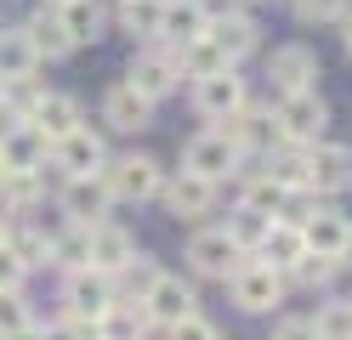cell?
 <instances>
[{
  "label": "cell",
  "instance_id": "obj_1",
  "mask_svg": "<svg viewBox=\"0 0 352 340\" xmlns=\"http://www.w3.org/2000/svg\"><path fill=\"white\" fill-rule=\"evenodd\" d=\"M222 289H228V301L245 312V317H273V312L290 306V284H284V272L267 267L261 256H245V261H239V272H233Z\"/></svg>",
  "mask_w": 352,
  "mask_h": 340
},
{
  "label": "cell",
  "instance_id": "obj_2",
  "mask_svg": "<svg viewBox=\"0 0 352 340\" xmlns=\"http://www.w3.org/2000/svg\"><path fill=\"white\" fill-rule=\"evenodd\" d=\"M102 181L114 193V204H153L165 188V165L148 148H114L102 165Z\"/></svg>",
  "mask_w": 352,
  "mask_h": 340
},
{
  "label": "cell",
  "instance_id": "obj_3",
  "mask_svg": "<svg viewBox=\"0 0 352 340\" xmlns=\"http://www.w3.org/2000/svg\"><path fill=\"white\" fill-rule=\"evenodd\" d=\"M137 97H148L153 108H165L170 97H182V68H176V52L160 40H148V45H131V63H125V74H120Z\"/></svg>",
  "mask_w": 352,
  "mask_h": 340
},
{
  "label": "cell",
  "instance_id": "obj_4",
  "mask_svg": "<svg viewBox=\"0 0 352 340\" xmlns=\"http://www.w3.org/2000/svg\"><path fill=\"white\" fill-rule=\"evenodd\" d=\"M182 261H188V278L193 284H228L239 272V261H245V249L222 233V221H199V227H188Z\"/></svg>",
  "mask_w": 352,
  "mask_h": 340
},
{
  "label": "cell",
  "instance_id": "obj_5",
  "mask_svg": "<svg viewBox=\"0 0 352 340\" xmlns=\"http://www.w3.org/2000/svg\"><path fill=\"white\" fill-rule=\"evenodd\" d=\"M261 80H267V102L273 97H296V91H318L324 63L307 40H284L273 52H261Z\"/></svg>",
  "mask_w": 352,
  "mask_h": 340
},
{
  "label": "cell",
  "instance_id": "obj_6",
  "mask_svg": "<svg viewBox=\"0 0 352 340\" xmlns=\"http://www.w3.org/2000/svg\"><path fill=\"white\" fill-rule=\"evenodd\" d=\"M160 210L170 221H182V227H199V221H216V210H222V188L205 176H193V170H165V188H160Z\"/></svg>",
  "mask_w": 352,
  "mask_h": 340
},
{
  "label": "cell",
  "instance_id": "obj_7",
  "mask_svg": "<svg viewBox=\"0 0 352 340\" xmlns=\"http://www.w3.org/2000/svg\"><path fill=\"white\" fill-rule=\"evenodd\" d=\"M108 131L102 125H74L69 136H57L52 142V165H46V176L52 181H69V176H102V165H108Z\"/></svg>",
  "mask_w": 352,
  "mask_h": 340
},
{
  "label": "cell",
  "instance_id": "obj_8",
  "mask_svg": "<svg viewBox=\"0 0 352 340\" xmlns=\"http://www.w3.org/2000/svg\"><path fill=\"white\" fill-rule=\"evenodd\" d=\"M245 165H250V159L228 142V131H222V125H205V131H193L188 142H182V170L216 181V188L239 181V170H245Z\"/></svg>",
  "mask_w": 352,
  "mask_h": 340
},
{
  "label": "cell",
  "instance_id": "obj_9",
  "mask_svg": "<svg viewBox=\"0 0 352 340\" xmlns=\"http://www.w3.org/2000/svg\"><path fill=\"white\" fill-rule=\"evenodd\" d=\"M205 34L222 45V57H228L233 68L267 52V40H261V17H256L250 6H222V0H210V23H205Z\"/></svg>",
  "mask_w": 352,
  "mask_h": 340
},
{
  "label": "cell",
  "instance_id": "obj_10",
  "mask_svg": "<svg viewBox=\"0 0 352 340\" xmlns=\"http://www.w3.org/2000/svg\"><path fill=\"white\" fill-rule=\"evenodd\" d=\"M182 91H188V108L199 113L205 125H222V120H233V113L256 97V91H250V80L239 74V68H222V74H210V80H188Z\"/></svg>",
  "mask_w": 352,
  "mask_h": 340
},
{
  "label": "cell",
  "instance_id": "obj_11",
  "mask_svg": "<svg viewBox=\"0 0 352 340\" xmlns=\"http://www.w3.org/2000/svg\"><path fill=\"white\" fill-rule=\"evenodd\" d=\"M52 204L74 227H97V221H114V193H108L102 176H69V181H52Z\"/></svg>",
  "mask_w": 352,
  "mask_h": 340
},
{
  "label": "cell",
  "instance_id": "obj_12",
  "mask_svg": "<svg viewBox=\"0 0 352 340\" xmlns=\"http://www.w3.org/2000/svg\"><path fill=\"white\" fill-rule=\"evenodd\" d=\"M120 301V289H114V278H108V272H97V267H80V272H63L57 278V312H69V317H97L108 312Z\"/></svg>",
  "mask_w": 352,
  "mask_h": 340
},
{
  "label": "cell",
  "instance_id": "obj_13",
  "mask_svg": "<svg viewBox=\"0 0 352 340\" xmlns=\"http://www.w3.org/2000/svg\"><path fill=\"white\" fill-rule=\"evenodd\" d=\"M273 120L284 131V142L296 148H313L329 136V102L324 91H296V97H273Z\"/></svg>",
  "mask_w": 352,
  "mask_h": 340
},
{
  "label": "cell",
  "instance_id": "obj_14",
  "mask_svg": "<svg viewBox=\"0 0 352 340\" xmlns=\"http://www.w3.org/2000/svg\"><path fill=\"white\" fill-rule=\"evenodd\" d=\"M153 120H160V108H153L148 97H137L125 80H108V85H102L97 125H102L108 136H142V131H153Z\"/></svg>",
  "mask_w": 352,
  "mask_h": 340
},
{
  "label": "cell",
  "instance_id": "obj_15",
  "mask_svg": "<svg viewBox=\"0 0 352 340\" xmlns=\"http://www.w3.org/2000/svg\"><path fill=\"white\" fill-rule=\"evenodd\" d=\"M222 131H228V142L245 153V159H267L273 148H284V131L273 120V102L267 97H250L233 120H222Z\"/></svg>",
  "mask_w": 352,
  "mask_h": 340
},
{
  "label": "cell",
  "instance_id": "obj_16",
  "mask_svg": "<svg viewBox=\"0 0 352 340\" xmlns=\"http://www.w3.org/2000/svg\"><path fill=\"white\" fill-rule=\"evenodd\" d=\"M307 188L318 199H329V204H341L352 193V142L324 136V142L307 148Z\"/></svg>",
  "mask_w": 352,
  "mask_h": 340
},
{
  "label": "cell",
  "instance_id": "obj_17",
  "mask_svg": "<svg viewBox=\"0 0 352 340\" xmlns=\"http://www.w3.org/2000/svg\"><path fill=\"white\" fill-rule=\"evenodd\" d=\"M142 306H148V317H153V329H165V324H176V317L199 312V284L165 267L160 278H153V289L142 295Z\"/></svg>",
  "mask_w": 352,
  "mask_h": 340
},
{
  "label": "cell",
  "instance_id": "obj_18",
  "mask_svg": "<svg viewBox=\"0 0 352 340\" xmlns=\"http://www.w3.org/2000/svg\"><path fill=\"white\" fill-rule=\"evenodd\" d=\"M46 165H52V142L29 120L0 125V170H46Z\"/></svg>",
  "mask_w": 352,
  "mask_h": 340
},
{
  "label": "cell",
  "instance_id": "obj_19",
  "mask_svg": "<svg viewBox=\"0 0 352 340\" xmlns=\"http://www.w3.org/2000/svg\"><path fill=\"white\" fill-rule=\"evenodd\" d=\"M40 204H52V176L46 170H0V210L12 221L34 216Z\"/></svg>",
  "mask_w": 352,
  "mask_h": 340
},
{
  "label": "cell",
  "instance_id": "obj_20",
  "mask_svg": "<svg viewBox=\"0 0 352 340\" xmlns=\"http://www.w3.org/2000/svg\"><path fill=\"white\" fill-rule=\"evenodd\" d=\"M57 17L69 29L74 52H85V45H102L114 29V0H69V6H57Z\"/></svg>",
  "mask_w": 352,
  "mask_h": 340
},
{
  "label": "cell",
  "instance_id": "obj_21",
  "mask_svg": "<svg viewBox=\"0 0 352 340\" xmlns=\"http://www.w3.org/2000/svg\"><path fill=\"white\" fill-rule=\"evenodd\" d=\"M23 34H29V45H34L40 68H46V63H69V57H74V40H69V29H63L57 6H40V0H34V12L23 17Z\"/></svg>",
  "mask_w": 352,
  "mask_h": 340
},
{
  "label": "cell",
  "instance_id": "obj_22",
  "mask_svg": "<svg viewBox=\"0 0 352 340\" xmlns=\"http://www.w3.org/2000/svg\"><path fill=\"white\" fill-rule=\"evenodd\" d=\"M346 233H352V216L341 210V204H329V199H324L318 210L301 221V238H307V249H313V256H329V261H341Z\"/></svg>",
  "mask_w": 352,
  "mask_h": 340
},
{
  "label": "cell",
  "instance_id": "obj_23",
  "mask_svg": "<svg viewBox=\"0 0 352 340\" xmlns=\"http://www.w3.org/2000/svg\"><path fill=\"white\" fill-rule=\"evenodd\" d=\"M85 233H91V267L97 272H108V278H120V267L137 256V233H131V227L114 216V221H97V227H85Z\"/></svg>",
  "mask_w": 352,
  "mask_h": 340
},
{
  "label": "cell",
  "instance_id": "obj_24",
  "mask_svg": "<svg viewBox=\"0 0 352 340\" xmlns=\"http://www.w3.org/2000/svg\"><path fill=\"white\" fill-rule=\"evenodd\" d=\"M29 125L46 136V142H57V136H69L74 125H85V102L74 97V91H40V102L29 113Z\"/></svg>",
  "mask_w": 352,
  "mask_h": 340
},
{
  "label": "cell",
  "instance_id": "obj_25",
  "mask_svg": "<svg viewBox=\"0 0 352 340\" xmlns=\"http://www.w3.org/2000/svg\"><path fill=\"white\" fill-rule=\"evenodd\" d=\"M205 23H210V0H165V12H160V45L176 52V45L199 40Z\"/></svg>",
  "mask_w": 352,
  "mask_h": 340
},
{
  "label": "cell",
  "instance_id": "obj_26",
  "mask_svg": "<svg viewBox=\"0 0 352 340\" xmlns=\"http://www.w3.org/2000/svg\"><path fill=\"white\" fill-rule=\"evenodd\" d=\"M153 317L142 301H114L102 317H97V340H153Z\"/></svg>",
  "mask_w": 352,
  "mask_h": 340
},
{
  "label": "cell",
  "instance_id": "obj_27",
  "mask_svg": "<svg viewBox=\"0 0 352 340\" xmlns=\"http://www.w3.org/2000/svg\"><path fill=\"white\" fill-rule=\"evenodd\" d=\"M341 278H346V272H341V261H329V256H313V249H307V256H301L290 272H284L290 295H313V301H318V295H329V289H336Z\"/></svg>",
  "mask_w": 352,
  "mask_h": 340
},
{
  "label": "cell",
  "instance_id": "obj_28",
  "mask_svg": "<svg viewBox=\"0 0 352 340\" xmlns=\"http://www.w3.org/2000/svg\"><path fill=\"white\" fill-rule=\"evenodd\" d=\"M160 12L165 0H114V34H125L131 45L160 40Z\"/></svg>",
  "mask_w": 352,
  "mask_h": 340
},
{
  "label": "cell",
  "instance_id": "obj_29",
  "mask_svg": "<svg viewBox=\"0 0 352 340\" xmlns=\"http://www.w3.org/2000/svg\"><path fill=\"white\" fill-rule=\"evenodd\" d=\"M278 199H284V188L250 159V165L239 170V181H233V204H245V210H256V216H278Z\"/></svg>",
  "mask_w": 352,
  "mask_h": 340
},
{
  "label": "cell",
  "instance_id": "obj_30",
  "mask_svg": "<svg viewBox=\"0 0 352 340\" xmlns=\"http://www.w3.org/2000/svg\"><path fill=\"white\" fill-rule=\"evenodd\" d=\"M40 57L23 34V23H0V80H34Z\"/></svg>",
  "mask_w": 352,
  "mask_h": 340
},
{
  "label": "cell",
  "instance_id": "obj_31",
  "mask_svg": "<svg viewBox=\"0 0 352 340\" xmlns=\"http://www.w3.org/2000/svg\"><path fill=\"white\" fill-rule=\"evenodd\" d=\"M176 68H182V80H210V74H222V68H233V63L222 57V45H216L210 34H199V40L176 45Z\"/></svg>",
  "mask_w": 352,
  "mask_h": 340
},
{
  "label": "cell",
  "instance_id": "obj_32",
  "mask_svg": "<svg viewBox=\"0 0 352 340\" xmlns=\"http://www.w3.org/2000/svg\"><path fill=\"white\" fill-rule=\"evenodd\" d=\"M256 256L267 261V267H278V272H290V267H296V261L307 256V238H301V227H290V221H273Z\"/></svg>",
  "mask_w": 352,
  "mask_h": 340
},
{
  "label": "cell",
  "instance_id": "obj_33",
  "mask_svg": "<svg viewBox=\"0 0 352 340\" xmlns=\"http://www.w3.org/2000/svg\"><path fill=\"white\" fill-rule=\"evenodd\" d=\"M313 329H318V340H352V295H341V289L318 295Z\"/></svg>",
  "mask_w": 352,
  "mask_h": 340
},
{
  "label": "cell",
  "instance_id": "obj_34",
  "mask_svg": "<svg viewBox=\"0 0 352 340\" xmlns=\"http://www.w3.org/2000/svg\"><path fill=\"white\" fill-rule=\"evenodd\" d=\"M216 221H222V233L245 249V256H256L261 238H267V227H273V216H256V210H245V204H228V216H216Z\"/></svg>",
  "mask_w": 352,
  "mask_h": 340
},
{
  "label": "cell",
  "instance_id": "obj_35",
  "mask_svg": "<svg viewBox=\"0 0 352 340\" xmlns=\"http://www.w3.org/2000/svg\"><path fill=\"white\" fill-rule=\"evenodd\" d=\"M165 272V261L153 256V249H137L125 267H120V278H114V289H120V301H142V295L153 289V278Z\"/></svg>",
  "mask_w": 352,
  "mask_h": 340
},
{
  "label": "cell",
  "instance_id": "obj_36",
  "mask_svg": "<svg viewBox=\"0 0 352 340\" xmlns=\"http://www.w3.org/2000/svg\"><path fill=\"white\" fill-rule=\"evenodd\" d=\"M80 267H91V233L85 227H63L52 238V272L63 278V272H80Z\"/></svg>",
  "mask_w": 352,
  "mask_h": 340
},
{
  "label": "cell",
  "instance_id": "obj_37",
  "mask_svg": "<svg viewBox=\"0 0 352 340\" xmlns=\"http://www.w3.org/2000/svg\"><path fill=\"white\" fill-rule=\"evenodd\" d=\"M261 170H267L278 188H307V148H296V142H284V148H273L267 159H256Z\"/></svg>",
  "mask_w": 352,
  "mask_h": 340
},
{
  "label": "cell",
  "instance_id": "obj_38",
  "mask_svg": "<svg viewBox=\"0 0 352 340\" xmlns=\"http://www.w3.org/2000/svg\"><path fill=\"white\" fill-rule=\"evenodd\" d=\"M6 244H12V256L23 261L29 272H52V244L34 233L29 221H12V233H6Z\"/></svg>",
  "mask_w": 352,
  "mask_h": 340
},
{
  "label": "cell",
  "instance_id": "obj_39",
  "mask_svg": "<svg viewBox=\"0 0 352 340\" xmlns=\"http://www.w3.org/2000/svg\"><path fill=\"white\" fill-rule=\"evenodd\" d=\"M29 324H40V306L29 301V289H6V295H0V340L23 335Z\"/></svg>",
  "mask_w": 352,
  "mask_h": 340
},
{
  "label": "cell",
  "instance_id": "obj_40",
  "mask_svg": "<svg viewBox=\"0 0 352 340\" xmlns=\"http://www.w3.org/2000/svg\"><path fill=\"white\" fill-rule=\"evenodd\" d=\"M153 340H228L222 324H216L210 312H188V317H176V324H165Z\"/></svg>",
  "mask_w": 352,
  "mask_h": 340
},
{
  "label": "cell",
  "instance_id": "obj_41",
  "mask_svg": "<svg viewBox=\"0 0 352 340\" xmlns=\"http://www.w3.org/2000/svg\"><path fill=\"white\" fill-rule=\"evenodd\" d=\"M284 12H290L301 29H336L341 12H346V0H290Z\"/></svg>",
  "mask_w": 352,
  "mask_h": 340
},
{
  "label": "cell",
  "instance_id": "obj_42",
  "mask_svg": "<svg viewBox=\"0 0 352 340\" xmlns=\"http://www.w3.org/2000/svg\"><path fill=\"white\" fill-rule=\"evenodd\" d=\"M267 340H318V329H313V312H273Z\"/></svg>",
  "mask_w": 352,
  "mask_h": 340
},
{
  "label": "cell",
  "instance_id": "obj_43",
  "mask_svg": "<svg viewBox=\"0 0 352 340\" xmlns=\"http://www.w3.org/2000/svg\"><path fill=\"white\" fill-rule=\"evenodd\" d=\"M29 278H34V272L12 256V244H0V295H6V289H29Z\"/></svg>",
  "mask_w": 352,
  "mask_h": 340
},
{
  "label": "cell",
  "instance_id": "obj_44",
  "mask_svg": "<svg viewBox=\"0 0 352 340\" xmlns=\"http://www.w3.org/2000/svg\"><path fill=\"white\" fill-rule=\"evenodd\" d=\"M336 34H341V40L352 34V0H346V12H341V23H336Z\"/></svg>",
  "mask_w": 352,
  "mask_h": 340
},
{
  "label": "cell",
  "instance_id": "obj_45",
  "mask_svg": "<svg viewBox=\"0 0 352 340\" xmlns=\"http://www.w3.org/2000/svg\"><path fill=\"white\" fill-rule=\"evenodd\" d=\"M341 272H352V233H346V249H341Z\"/></svg>",
  "mask_w": 352,
  "mask_h": 340
},
{
  "label": "cell",
  "instance_id": "obj_46",
  "mask_svg": "<svg viewBox=\"0 0 352 340\" xmlns=\"http://www.w3.org/2000/svg\"><path fill=\"white\" fill-rule=\"evenodd\" d=\"M6 233H12V216H6V210H0V244H6Z\"/></svg>",
  "mask_w": 352,
  "mask_h": 340
},
{
  "label": "cell",
  "instance_id": "obj_47",
  "mask_svg": "<svg viewBox=\"0 0 352 340\" xmlns=\"http://www.w3.org/2000/svg\"><path fill=\"white\" fill-rule=\"evenodd\" d=\"M222 6H250V12H256V6H261V0H222Z\"/></svg>",
  "mask_w": 352,
  "mask_h": 340
},
{
  "label": "cell",
  "instance_id": "obj_48",
  "mask_svg": "<svg viewBox=\"0 0 352 340\" xmlns=\"http://www.w3.org/2000/svg\"><path fill=\"white\" fill-rule=\"evenodd\" d=\"M341 45H346V63H352V34H346V40H341Z\"/></svg>",
  "mask_w": 352,
  "mask_h": 340
},
{
  "label": "cell",
  "instance_id": "obj_49",
  "mask_svg": "<svg viewBox=\"0 0 352 340\" xmlns=\"http://www.w3.org/2000/svg\"><path fill=\"white\" fill-rule=\"evenodd\" d=\"M261 6H290V0H261Z\"/></svg>",
  "mask_w": 352,
  "mask_h": 340
},
{
  "label": "cell",
  "instance_id": "obj_50",
  "mask_svg": "<svg viewBox=\"0 0 352 340\" xmlns=\"http://www.w3.org/2000/svg\"><path fill=\"white\" fill-rule=\"evenodd\" d=\"M40 6H69V0H40Z\"/></svg>",
  "mask_w": 352,
  "mask_h": 340
}]
</instances>
